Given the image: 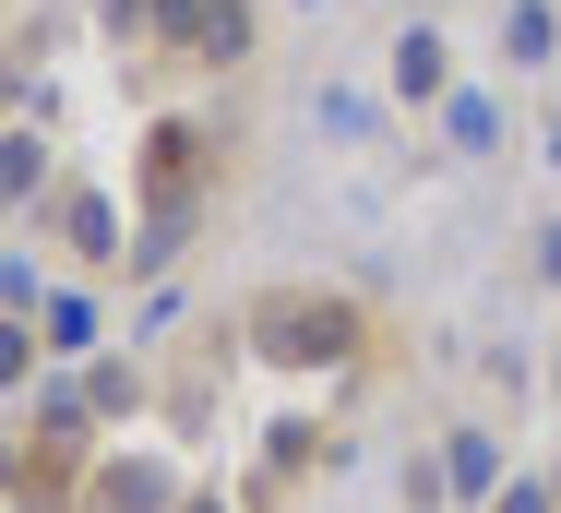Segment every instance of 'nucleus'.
Instances as JSON below:
<instances>
[{
	"label": "nucleus",
	"mask_w": 561,
	"mask_h": 513,
	"mask_svg": "<svg viewBox=\"0 0 561 513\" xmlns=\"http://www.w3.org/2000/svg\"><path fill=\"white\" fill-rule=\"evenodd\" d=\"M239 334H251V371H275V383H346V371H370V299L358 287H311V275H275V287H251L239 299Z\"/></svg>",
	"instance_id": "f257e3e1"
},
{
	"label": "nucleus",
	"mask_w": 561,
	"mask_h": 513,
	"mask_svg": "<svg viewBox=\"0 0 561 513\" xmlns=\"http://www.w3.org/2000/svg\"><path fill=\"white\" fill-rule=\"evenodd\" d=\"M431 119H443V144H454V156H502V96H478V84H454V96L431 107Z\"/></svg>",
	"instance_id": "f8f14e48"
},
{
	"label": "nucleus",
	"mask_w": 561,
	"mask_h": 513,
	"mask_svg": "<svg viewBox=\"0 0 561 513\" xmlns=\"http://www.w3.org/2000/svg\"><path fill=\"white\" fill-rule=\"evenodd\" d=\"M84 395H96V418H156V358H84Z\"/></svg>",
	"instance_id": "9d476101"
},
{
	"label": "nucleus",
	"mask_w": 561,
	"mask_h": 513,
	"mask_svg": "<svg viewBox=\"0 0 561 513\" xmlns=\"http://www.w3.org/2000/svg\"><path fill=\"white\" fill-rule=\"evenodd\" d=\"M180 513H251V502H239V490H192Z\"/></svg>",
	"instance_id": "f3484780"
},
{
	"label": "nucleus",
	"mask_w": 561,
	"mask_h": 513,
	"mask_svg": "<svg viewBox=\"0 0 561 513\" xmlns=\"http://www.w3.org/2000/svg\"><path fill=\"white\" fill-rule=\"evenodd\" d=\"M156 48H168L180 72H251L263 12H251V0H156Z\"/></svg>",
	"instance_id": "20e7f679"
},
{
	"label": "nucleus",
	"mask_w": 561,
	"mask_h": 513,
	"mask_svg": "<svg viewBox=\"0 0 561 513\" xmlns=\"http://www.w3.org/2000/svg\"><path fill=\"white\" fill-rule=\"evenodd\" d=\"M394 502H407V513H454V478H443V430L394 454Z\"/></svg>",
	"instance_id": "ddd939ff"
},
{
	"label": "nucleus",
	"mask_w": 561,
	"mask_h": 513,
	"mask_svg": "<svg viewBox=\"0 0 561 513\" xmlns=\"http://www.w3.org/2000/svg\"><path fill=\"white\" fill-rule=\"evenodd\" d=\"M36 227H48V239H60V251H72L84 275H108V263H131V239H119V204L96 192V180H60V192L36 204Z\"/></svg>",
	"instance_id": "423d86ee"
},
{
	"label": "nucleus",
	"mask_w": 561,
	"mask_h": 513,
	"mask_svg": "<svg viewBox=\"0 0 561 513\" xmlns=\"http://www.w3.org/2000/svg\"><path fill=\"white\" fill-rule=\"evenodd\" d=\"M394 96H407V107H443L454 96V36H443V24H407V36H394Z\"/></svg>",
	"instance_id": "1a4fd4ad"
},
{
	"label": "nucleus",
	"mask_w": 561,
	"mask_h": 513,
	"mask_svg": "<svg viewBox=\"0 0 561 513\" xmlns=\"http://www.w3.org/2000/svg\"><path fill=\"white\" fill-rule=\"evenodd\" d=\"M502 60H514V72L561 60V12H550V0H514V12H502Z\"/></svg>",
	"instance_id": "4468645a"
},
{
	"label": "nucleus",
	"mask_w": 561,
	"mask_h": 513,
	"mask_svg": "<svg viewBox=\"0 0 561 513\" xmlns=\"http://www.w3.org/2000/svg\"><path fill=\"white\" fill-rule=\"evenodd\" d=\"M550 490H561V454H550Z\"/></svg>",
	"instance_id": "a211bd4d"
},
{
	"label": "nucleus",
	"mask_w": 561,
	"mask_h": 513,
	"mask_svg": "<svg viewBox=\"0 0 561 513\" xmlns=\"http://www.w3.org/2000/svg\"><path fill=\"white\" fill-rule=\"evenodd\" d=\"M490 513H561V490H550V466H514V478H502V502Z\"/></svg>",
	"instance_id": "2eb2a0df"
},
{
	"label": "nucleus",
	"mask_w": 561,
	"mask_h": 513,
	"mask_svg": "<svg viewBox=\"0 0 561 513\" xmlns=\"http://www.w3.org/2000/svg\"><path fill=\"white\" fill-rule=\"evenodd\" d=\"M239 358H251L239 310H204V322L156 334V418H168V430H204V418L227 407V383H239Z\"/></svg>",
	"instance_id": "7ed1b4c3"
},
{
	"label": "nucleus",
	"mask_w": 561,
	"mask_h": 513,
	"mask_svg": "<svg viewBox=\"0 0 561 513\" xmlns=\"http://www.w3.org/2000/svg\"><path fill=\"white\" fill-rule=\"evenodd\" d=\"M526 275H538V287H550V299H561V215H550V227H538V239H526Z\"/></svg>",
	"instance_id": "dca6fc26"
},
{
	"label": "nucleus",
	"mask_w": 561,
	"mask_h": 513,
	"mask_svg": "<svg viewBox=\"0 0 561 513\" xmlns=\"http://www.w3.org/2000/svg\"><path fill=\"white\" fill-rule=\"evenodd\" d=\"M36 334H48V358H96V346H108V334H96V287H48Z\"/></svg>",
	"instance_id": "9b49d317"
},
{
	"label": "nucleus",
	"mask_w": 561,
	"mask_h": 513,
	"mask_svg": "<svg viewBox=\"0 0 561 513\" xmlns=\"http://www.w3.org/2000/svg\"><path fill=\"white\" fill-rule=\"evenodd\" d=\"M443 478H454V513H490V502H502L514 466H502V430H490V418H443Z\"/></svg>",
	"instance_id": "6e6552de"
},
{
	"label": "nucleus",
	"mask_w": 561,
	"mask_h": 513,
	"mask_svg": "<svg viewBox=\"0 0 561 513\" xmlns=\"http://www.w3.org/2000/svg\"><path fill=\"white\" fill-rule=\"evenodd\" d=\"M180 502H192V478H180L156 442H119V454L84 466V513H180Z\"/></svg>",
	"instance_id": "39448f33"
},
{
	"label": "nucleus",
	"mask_w": 561,
	"mask_h": 513,
	"mask_svg": "<svg viewBox=\"0 0 561 513\" xmlns=\"http://www.w3.org/2000/svg\"><path fill=\"white\" fill-rule=\"evenodd\" d=\"M227 180V132L216 119H156L144 132V156H131V263H119V287H156L180 251H192V227H204V204H216Z\"/></svg>",
	"instance_id": "f03ea898"
},
{
	"label": "nucleus",
	"mask_w": 561,
	"mask_h": 513,
	"mask_svg": "<svg viewBox=\"0 0 561 513\" xmlns=\"http://www.w3.org/2000/svg\"><path fill=\"white\" fill-rule=\"evenodd\" d=\"M323 466H335V430L275 418V430H263V466H251V490H239V502H251V513H287V490H299V478H323Z\"/></svg>",
	"instance_id": "0eeeda50"
},
{
	"label": "nucleus",
	"mask_w": 561,
	"mask_h": 513,
	"mask_svg": "<svg viewBox=\"0 0 561 513\" xmlns=\"http://www.w3.org/2000/svg\"><path fill=\"white\" fill-rule=\"evenodd\" d=\"M550 156H561V132H550Z\"/></svg>",
	"instance_id": "6ab92c4d"
}]
</instances>
